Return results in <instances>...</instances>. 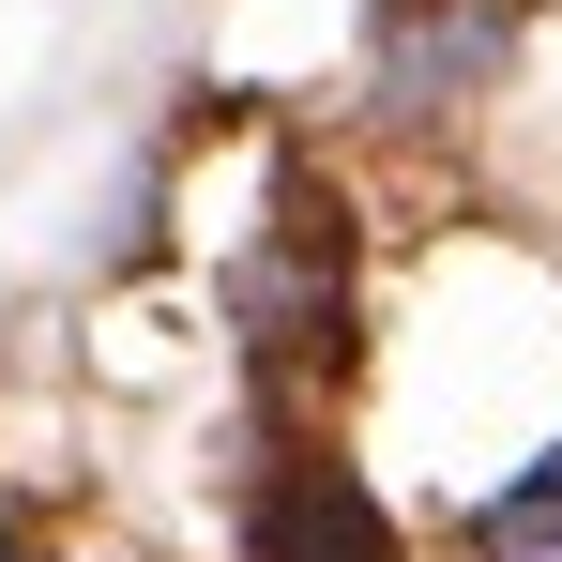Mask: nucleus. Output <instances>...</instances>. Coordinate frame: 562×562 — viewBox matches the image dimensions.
Wrapping results in <instances>:
<instances>
[{"label":"nucleus","instance_id":"obj_1","mask_svg":"<svg viewBox=\"0 0 562 562\" xmlns=\"http://www.w3.org/2000/svg\"><path fill=\"white\" fill-rule=\"evenodd\" d=\"M244 562H395V517L366 502V471L289 457L259 486V517H244Z\"/></svg>","mask_w":562,"mask_h":562},{"label":"nucleus","instance_id":"obj_2","mask_svg":"<svg viewBox=\"0 0 562 562\" xmlns=\"http://www.w3.org/2000/svg\"><path fill=\"white\" fill-rule=\"evenodd\" d=\"M471 562H562V441L517 471L486 517H471Z\"/></svg>","mask_w":562,"mask_h":562}]
</instances>
